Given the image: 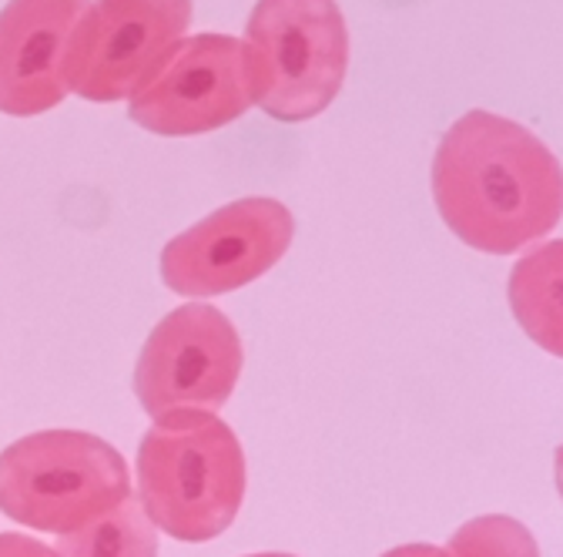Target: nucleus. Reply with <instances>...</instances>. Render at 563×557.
<instances>
[{"label":"nucleus","mask_w":563,"mask_h":557,"mask_svg":"<svg viewBox=\"0 0 563 557\" xmlns=\"http://www.w3.org/2000/svg\"><path fill=\"white\" fill-rule=\"evenodd\" d=\"M242 339L232 319L208 306L188 303L172 309L145 339L134 367V396L148 416L219 413L242 376Z\"/></svg>","instance_id":"423d86ee"},{"label":"nucleus","mask_w":563,"mask_h":557,"mask_svg":"<svg viewBox=\"0 0 563 557\" xmlns=\"http://www.w3.org/2000/svg\"><path fill=\"white\" fill-rule=\"evenodd\" d=\"M128 494L124 457L95 434L41 430L0 454V514L31 531H78Z\"/></svg>","instance_id":"7ed1b4c3"},{"label":"nucleus","mask_w":563,"mask_h":557,"mask_svg":"<svg viewBox=\"0 0 563 557\" xmlns=\"http://www.w3.org/2000/svg\"><path fill=\"white\" fill-rule=\"evenodd\" d=\"M553 477H556V491L563 498V447H556V457H553Z\"/></svg>","instance_id":"2eb2a0df"},{"label":"nucleus","mask_w":563,"mask_h":557,"mask_svg":"<svg viewBox=\"0 0 563 557\" xmlns=\"http://www.w3.org/2000/svg\"><path fill=\"white\" fill-rule=\"evenodd\" d=\"M446 229L486 255L537 245L563 219V165L520 121L473 108L440 138L430 168Z\"/></svg>","instance_id":"f257e3e1"},{"label":"nucleus","mask_w":563,"mask_h":557,"mask_svg":"<svg viewBox=\"0 0 563 557\" xmlns=\"http://www.w3.org/2000/svg\"><path fill=\"white\" fill-rule=\"evenodd\" d=\"M91 0H11L0 11V111L31 118L67 98V61Z\"/></svg>","instance_id":"1a4fd4ad"},{"label":"nucleus","mask_w":563,"mask_h":557,"mask_svg":"<svg viewBox=\"0 0 563 557\" xmlns=\"http://www.w3.org/2000/svg\"><path fill=\"white\" fill-rule=\"evenodd\" d=\"M383 557H443V547H433V544H402V547L386 550Z\"/></svg>","instance_id":"4468645a"},{"label":"nucleus","mask_w":563,"mask_h":557,"mask_svg":"<svg viewBox=\"0 0 563 557\" xmlns=\"http://www.w3.org/2000/svg\"><path fill=\"white\" fill-rule=\"evenodd\" d=\"M245 450L219 413H165L137 447V501L175 540H211L245 501Z\"/></svg>","instance_id":"f03ea898"},{"label":"nucleus","mask_w":563,"mask_h":557,"mask_svg":"<svg viewBox=\"0 0 563 557\" xmlns=\"http://www.w3.org/2000/svg\"><path fill=\"white\" fill-rule=\"evenodd\" d=\"M249 557H296V554H278L275 550V554H249Z\"/></svg>","instance_id":"dca6fc26"},{"label":"nucleus","mask_w":563,"mask_h":557,"mask_svg":"<svg viewBox=\"0 0 563 557\" xmlns=\"http://www.w3.org/2000/svg\"><path fill=\"white\" fill-rule=\"evenodd\" d=\"M191 24V0H95L78 24L67 88L95 105L131 98Z\"/></svg>","instance_id":"6e6552de"},{"label":"nucleus","mask_w":563,"mask_h":557,"mask_svg":"<svg viewBox=\"0 0 563 557\" xmlns=\"http://www.w3.org/2000/svg\"><path fill=\"white\" fill-rule=\"evenodd\" d=\"M245 51L258 85V108L275 121H309L342 91L349 28L335 0H258Z\"/></svg>","instance_id":"20e7f679"},{"label":"nucleus","mask_w":563,"mask_h":557,"mask_svg":"<svg viewBox=\"0 0 563 557\" xmlns=\"http://www.w3.org/2000/svg\"><path fill=\"white\" fill-rule=\"evenodd\" d=\"M57 557H158V527L137 494L57 537Z\"/></svg>","instance_id":"9b49d317"},{"label":"nucleus","mask_w":563,"mask_h":557,"mask_svg":"<svg viewBox=\"0 0 563 557\" xmlns=\"http://www.w3.org/2000/svg\"><path fill=\"white\" fill-rule=\"evenodd\" d=\"M296 219L278 198H239L162 249V278L178 296L235 293L289 252Z\"/></svg>","instance_id":"0eeeda50"},{"label":"nucleus","mask_w":563,"mask_h":557,"mask_svg":"<svg viewBox=\"0 0 563 557\" xmlns=\"http://www.w3.org/2000/svg\"><path fill=\"white\" fill-rule=\"evenodd\" d=\"M0 557H57V550L27 534H0Z\"/></svg>","instance_id":"ddd939ff"},{"label":"nucleus","mask_w":563,"mask_h":557,"mask_svg":"<svg viewBox=\"0 0 563 557\" xmlns=\"http://www.w3.org/2000/svg\"><path fill=\"white\" fill-rule=\"evenodd\" d=\"M258 101L245 41L195 34L178 41L128 98V118L152 134L185 138L219 131Z\"/></svg>","instance_id":"39448f33"},{"label":"nucleus","mask_w":563,"mask_h":557,"mask_svg":"<svg viewBox=\"0 0 563 557\" xmlns=\"http://www.w3.org/2000/svg\"><path fill=\"white\" fill-rule=\"evenodd\" d=\"M443 557H540V547L523 521L510 514H483L446 540Z\"/></svg>","instance_id":"f8f14e48"},{"label":"nucleus","mask_w":563,"mask_h":557,"mask_svg":"<svg viewBox=\"0 0 563 557\" xmlns=\"http://www.w3.org/2000/svg\"><path fill=\"white\" fill-rule=\"evenodd\" d=\"M507 303L543 353L563 360V239L533 245L510 269Z\"/></svg>","instance_id":"9d476101"}]
</instances>
